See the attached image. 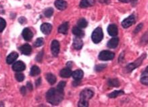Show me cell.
I'll list each match as a JSON object with an SVG mask.
<instances>
[{"label": "cell", "instance_id": "cell-1", "mask_svg": "<svg viewBox=\"0 0 148 107\" xmlns=\"http://www.w3.org/2000/svg\"><path fill=\"white\" fill-rule=\"evenodd\" d=\"M46 98L47 102L53 105H58L62 102L64 98V92L57 89L49 90L46 94Z\"/></svg>", "mask_w": 148, "mask_h": 107}, {"label": "cell", "instance_id": "cell-2", "mask_svg": "<svg viewBox=\"0 0 148 107\" xmlns=\"http://www.w3.org/2000/svg\"><path fill=\"white\" fill-rule=\"evenodd\" d=\"M145 57H146L145 54H142V55L138 59H137L134 63H131L127 65V67H126V72L130 73L131 71L134 70V69H135L136 68H137V67H139V66L141 65V63H143V60L145 59Z\"/></svg>", "mask_w": 148, "mask_h": 107}, {"label": "cell", "instance_id": "cell-3", "mask_svg": "<svg viewBox=\"0 0 148 107\" xmlns=\"http://www.w3.org/2000/svg\"><path fill=\"white\" fill-rule=\"evenodd\" d=\"M103 37V31L101 27H97L94 30V31L92 33V41H93L94 44H98L101 42Z\"/></svg>", "mask_w": 148, "mask_h": 107}, {"label": "cell", "instance_id": "cell-4", "mask_svg": "<svg viewBox=\"0 0 148 107\" xmlns=\"http://www.w3.org/2000/svg\"><path fill=\"white\" fill-rule=\"evenodd\" d=\"M114 58V53L113 52L108 51V50H104V51H101L98 56V59L100 61H111Z\"/></svg>", "mask_w": 148, "mask_h": 107}, {"label": "cell", "instance_id": "cell-5", "mask_svg": "<svg viewBox=\"0 0 148 107\" xmlns=\"http://www.w3.org/2000/svg\"><path fill=\"white\" fill-rule=\"evenodd\" d=\"M93 92L89 89H85L81 92L80 94V100L83 101H87L93 96Z\"/></svg>", "mask_w": 148, "mask_h": 107}, {"label": "cell", "instance_id": "cell-6", "mask_svg": "<svg viewBox=\"0 0 148 107\" xmlns=\"http://www.w3.org/2000/svg\"><path fill=\"white\" fill-rule=\"evenodd\" d=\"M135 22V19L134 15H131L122 22V26L125 29H127L134 24Z\"/></svg>", "mask_w": 148, "mask_h": 107}, {"label": "cell", "instance_id": "cell-7", "mask_svg": "<svg viewBox=\"0 0 148 107\" xmlns=\"http://www.w3.org/2000/svg\"><path fill=\"white\" fill-rule=\"evenodd\" d=\"M51 50L52 54L54 56H58L60 52V44L58 41L53 40L51 45Z\"/></svg>", "mask_w": 148, "mask_h": 107}, {"label": "cell", "instance_id": "cell-8", "mask_svg": "<svg viewBox=\"0 0 148 107\" xmlns=\"http://www.w3.org/2000/svg\"><path fill=\"white\" fill-rule=\"evenodd\" d=\"M25 64L22 61H18L13 65L12 69L16 72H21L25 69Z\"/></svg>", "mask_w": 148, "mask_h": 107}, {"label": "cell", "instance_id": "cell-9", "mask_svg": "<svg viewBox=\"0 0 148 107\" xmlns=\"http://www.w3.org/2000/svg\"><path fill=\"white\" fill-rule=\"evenodd\" d=\"M108 34L112 37H116L118 35V27L116 24H110L108 27Z\"/></svg>", "mask_w": 148, "mask_h": 107}, {"label": "cell", "instance_id": "cell-10", "mask_svg": "<svg viewBox=\"0 0 148 107\" xmlns=\"http://www.w3.org/2000/svg\"><path fill=\"white\" fill-rule=\"evenodd\" d=\"M52 29V26L51 24L43 23L41 26V31L45 35H49Z\"/></svg>", "mask_w": 148, "mask_h": 107}, {"label": "cell", "instance_id": "cell-11", "mask_svg": "<svg viewBox=\"0 0 148 107\" xmlns=\"http://www.w3.org/2000/svg\"><path fill=\"white\" fill-rule=\"evenodd\" d=\"M55 6L60 10H64L67 7V2L64 0H55Z\"/></svg>", "mask_w": 148, "mask_h": 107}, {"label": "cell", "instance_id": "cell-12", "mask_svg": "<svg viewBox=\"0 0 148 107\" xmlns=\"http://www.w3.org/2000/svg\"><path fill=\"white\" fill-rule=\"evenodd\" d=\"M73 47L76 50H79L83 48V42L80 37H76L73 39Z\"/></svg>", "mask_w": 148, "mask_h": 107}, {"label": "cell", "instance_id": "cell-13", "mask_svg": "<svg viewBox=\"0 0 148 107\" xmlns=\"http://www.w3.org/2000/svg\"><path fill=\"white\" fill-rule=\"evenodd\" d=\"M23 37L26 41H31L33 37V32L29 28H25L23 31Z\"/></svg>", "mask_w": 148, "mask_h": 107}, {"label": "cell", "instance_id": "cell-14", "mask_svg": "<svg viewBox=\"0 0 148 107\" xmlns=\"http://www.w3.org/2000/svg\"><path fill=\"white\" fill-rule=\"evenodd\" d=\"M20 50L21 53L25 55H29L32 52V48L29 44H24L20 48Z\"/></svg>", "mask_w": 148, "mask_h": 107}, {"label": "cell", "instance_id": "cell-15", "mask_svg": "<svg viewBox=\"0 0 148 107\" xmlns=\"http://www.w3.org/2000/svg\"><path fill=\"white\" fill-rule=\"evenodd\" d=\"M72 75H73V72H72L71 69L68 68V67L63 69L60 73V75L63 78H68L71 77Z\"/></svg>", "mask_w": 148, "mask_h": 107}, {"label": "cell", "instance_id": "cell-16", "mask_svg": "<svg viewBox=\"0 0 148 107\" xmlns=\"http://www.w3.org/2000/svg\"><path fill=\"white\" fill-rule=\"evenodd\" d=\"M18 54L17 52H12V53H10L9 55L8 56V57H7L6 59V63L9 64V65H10V64H12L14 63V61H16V59H18Z\"/></svg>", "mask_w": 148, "mask_h": 107}, {"label": "cell", "instance_id": "cell-17", "mask_svg": "<svg viewBox=\"0 0 148 107\" xmlns=\"http://www.w3.org/2000/svg\"><path fill=\"white\" fill-rule=\"evenodd\" d=\"M118 43H119V39L118 37H114V38L111 39L110 40L108 41V44H107V46L109 48H116L118 46Z\"/></svg>", "mask_w": 148, "mask_h": 107}, {"label": "cell", "instance_id": "cell-18", "mask_svg": "<svg viewBox=\"0 0 148 107\" xmlns=\"http://www.w3.org/2000/svg\"><path fill=\"white\" fill-rule=\"evenodd\" d=\"M68 27H69V24H68V22H65L64 23L61 24V25L58 28V32L60 33H62L64 35H66L68 33Z\"/></svg>", "mask_w": 148, "mask_h": 107}, {"label": "cell", "instance_id": "cell-19", "mask_svg": "<svg viewBox=\"0 0 148 107\" xmlns=\"http://www.w3.org/2000/svg\"><path fill=\"white\" fill-rule=\"evenodd\" d=\"M95 3V0H81L80 3V7L82 8L92 6Z\"/></svg>", "mask_w": 148, "mask_h": 107}, {"label": "cell", "instance_id": "cell-20", "mask_svg": "<svg viewBox=\"0 0 148 107\" xmlns=\"http://www.w3.org/2000/svg\"><path fill=\"white\" fill-rule=\"evenodd\" d=\"M73 33L75 35L76 37H80V38H82V37H84L85 33L84 32L81 28L79 27H75L73 29Z\"/></svg>", "mask_w": 148, "mask_h": 107}, {"label": "cell", "instance_id": "cell-21", "mask_svg": "<svg viewBox=\"0 0 148 107\" xmlns=\"http://www.w3.org/2000/svg\"><path fill=\"white\" fill-rule=\"evenodd\" d=\"M73 77L74 78L75 80H78L80 81L81 79L83 77V72L80 69L79 70H76L73 73V75H72Z\"/></svg>", "mask_w": 148, "mask_h": 107}, {"label": "cell", "instance_id": "cell-22", "mask_svg": "<svg viewBox=\"0 0 148 107\" xmlns=\"http://www.w3.org/2000/svg\"><path fill=\"white\" fill-rule=\"evenodd\" d=\"M46 79H47L49 83L51 84V85H53L56 82V77L51 73H47L46 75Z\"/></svg>", "mask_w": 148, "mask_h": 107}, {"label": "cell", "instance_id": "cell-23", "mask_svg": "<svg viewBox=\"0 0 148 107\" xmlns=\"http://www.w3.org/2000/svg\"><path fill=\"white\" fill-rule=\"evenodd\" d=\"M40 73H41V70L37 66H33L31 69L30 75L31 76H37L38 75H39Z\"/></svg>", "mask_w": 148, "mask_h": 107}, {"label": "cell", "instance_id": "cell-24", "mask_svg": "<svg viewBox=\"0 0 148 107\" xmlns=\"http://www.w3.org/2000/svg\"><path fill=\"white\" fill-rule=\"evenodd\" d=\"M77 25H78V27L79 28H81V29H84V28L87 27L88 23L87 21L85 18H81V19H79L78 20V22H77Z\"/></svg>", "mask_w": 148, "mask_h": 107}, {"label": "cell", "instance_id": "cell-25", "mask_svg": "<svg viewBox=\"0 0 148 107\" xmlns=\"http://www.w3.org/2000/svg\"><path fill=\"white\" fill-rule=\"evenodd\" d=\"M108 85L112 87H118L120 85V82L117 79H112L108 80Z\"/></svg>", "mask_w": 148, "mask_h": 107}, {"label": "cell", "instance_id": "cell-26", "mask_svg": "<svg viewBox=\"0 0 148 107\" xmlns=\"http://www.w3.org/2000/svg\"><path fill=\"white\" fill-rule=\"evenodd\" d=\"M123 94H124L123 91H122V90H116V91H114L113 92L110 93V94L108 95V96L110 98H114L119 96Z\"/></svg>", "mask_w": 148, "mask_h": 107}, {"label": "cell", "instance_id": "cell-27", "mask_svg": "<svg viewBox=\"0 0 148 107\" xmlns=\"http://www.w3.org/2000/svg\"><path fill=\"white\" fill-rule=\"evenodd\" d=\"M53 13V10L51 7H49V8L45 9V11H44V15L46 16V17L49 18L52 16Z\"/></svg>", "mask_w": 148, "mask_h": 107}, {"label": "cell", "instance_id": "cell-28", "mask_svg": "<svg viewBox=\"0 0 148 107\" xmlns=\"http://www.w3.org/2000/svg\"><path fill=\"white\" fill-rule=\"evenodd\" d=\"M6 27V22L2 18H0V33H1Z\"/></svg>", "mask_w": 148, "mask_h": 107}, {"label": "cell", "instance_id": "cell-29", "mask_svg": "<svg viewBox=\"0 0 148 107\" xmlns=\"http://www.w3.org/2000/svg\"><path fill=\"white\" fill-rule=\"evenodd\" d=\"M15 77L16 79V80L19 82L23 81L25 79V75H24V74L19 72H17V73L15 75Z\"/></svg>", "mask_w": 148, "mask_h": 107}, {"label": "cell", "instance_id": "cell-30", "mask_svg": "<svg viewBox=\"0 0 148 107\" xmlns=\"http://www.w3.org/2000/svg\"><path fill=\"white\" fill-rule=\"evenodd\" d=\"M66 86V82L65 81H60L58 83V86H57V90L60 92H64V89Z\"/></svg>", "mask_w": 148, "mask_h": 107}, {"label": "cell", "instance_id": "cell-31", "mask_svg": "<svg viewBox=\"0 0 148 107\" xmlns=\"http://www.w3.org/2000/svg\"><path fill=\"white\" fill-rule=\"evenodd\" d=\"M43 38H38L37 39V40L35 41L34 46L36 47V48H38V47L41 46L43 44Z\"/></svg>", "mask_w": 148, "mask_h": 107}, {"label": "cell", "instance_id": "cell-32", "mask_svg": "<svg viewBox=\"0 0 148 107\" xmlns=\"http://www.w3.org/2000/svg\"><path fill=\"white\" fill-rule=\"evenodd\" d=\"M141 82L143 85L148 86V76H143L141 78Z\"/></svg>", "mask_w": 148, "mask_h": 107}, {"label": "cell", "instance_id": "cell-33", "mask_svg": "<svg viewBox=\"0 0 148 107\" xmlns=\"http://www.w3.org/2000/svg\"><path fill=\"white\" fill-rule=\"evenodd\" d=\"M105 67H106V65H97L95 67V71H97V72H99V71H101L102 70H103Z\"/></svg>", "mask_w": 148, "mask_h": 107}, {"label": "cell", "instance_id": "cell-34", "mask_svg": "<svg viewBox=\"0 0 148 107\" xmlns=\"http://www.w3.org/2000/svg\"><path fill=\"white\" fill-rule=\"evenodd\" d=\"M43 52L41 51L37 54V57H36L37 61L39 62V63L40 62H41L42 59H43Z\"/></svg>", "mask_w": 148, "mask_h": 107}, {"label": "cell", "instance_id": "cell-35", "mask_svg": "<svg viewBox=\"0 0 148 107\" xmlns=\"http://www.w3.org/2000/svg\"><path fill=\"white\" fill-rule=\"evenodd\" d=\"M88 102L87 101H83V100H81L79 101V102L78 103V106H81V107H85V106H88Z\"/></svg>", "mask_w": 148, "mask_h": 107}, {"label": "cell", "instance_id": "cell-36", "mask_svg": "<svg viewBox=\"0 0 148 107\" xmlns=\"http://www.w3.org/2000/svg\"><path fill=\"white\" fill-rule=\"evenodd\" d=\"M142 28H143V24L141 23V24H139V25H137V27H136L135 30L134 31V33H138V32H139L141 30Z\"/></svg>", "mask_w": 148, "mask_h": 107}, {"label": "cell", "instance_id": "cell-37", "mask_svg": "<svg viewBox=\"0 0 148 107\" xmlns=\"http://www.w3.org/2000/svg\"><path fill=\"white\" fill-rule=\"evenodd\" d=\"M18 20H19L20 24H25L27 22V19L25 17H20Z\"/></svg>", "mask_w": 148, "mask_h": 107}, {"label": "cell", "instance_id": "cell-38", "mask_svg": "<svg viewBox=\"0 0 148 107\" xmlns=\"http://www.w3.org/2000/svg\"><path fill=\"white\" fill-rule=\"evenodd\" d=\"M130 1L131 3V5H132L133 7L135 6L137 3V0H130Z\"/></svg>", "mask_w": 148, "mask_h": 107}, {"label": "cell", "instance_id": "cell-39", "mask_svg": "<svg viewBox=\"0 0 148 107\" xmlns=\"http://www.w3.org/2000/svg\"><path fill=\"white\" fill-rule=\"evenodd\" d=\"M20 92H21V93L23 94V95H25V94H26V87H21V90H20Z\"/></svg>", "mask_w": 148, "mask_h": 107}, {"label": "cell", "instance_id": "cell-40", "mask_svg": "<svg viewBox=\"0 0 148 107\" xmlns=\"http://www.w3.org/2000/svg\"><path fill=\"white\" fill-rule=\"evenodd\" d=\"M27 87L30 90H33V85H32V84H31V83H30V82H29V83H27Z\"/></svg>", "mask_w": 148, "mask_h": 107}, {"label": "cell", "instance_id": "cell-41", "mask_svg": "<svg viewBox=\"0 0 148 107\" xmlns=\"http://www.w3.org/2000/svg\"><path fill=\"white\" fill-rule=\"evenodd\" d=\"M41 83V79H39L37 81V83H36V85L37 86H38L39 84Z\"/></svg>", "mask_w": 148, "mask_h": 107}, {"label": "cell", "instance_id": "cell-42", "mask_svg": "<svg viewBox=\"0 0 148 107\" xmlns=\"http://www.w3.org/2000/svg\"><path fill=\"white\" fill-rule=\"evenodd\" d=\"M120 1H121V2H123V3H128L130 0H119Z\"/></svg>", "mask_w": 148, "mask_h": 107}, {"label": "cell", "instance_id": "cell-43", "mask_svg": "<svg viewBox=\"0 0 148 107\" xmlns=\"http://www.w3.org/2000/svg\"><path fill=\"white\" fill-rule=\"evenodd\" d=\"M145 72H146V73H148V67H147V68H146V69H145Z\"/></svg>", "mask_w": 148, "mask_h": 107}, {"label": "cell", "instance_id": "cell-44", "mask_svg": "<svg viewBox=\"0 0 148 107\" xmlns=\"http://www.w3.org/2000/svg\"><path fill=\"white\" fill-rule=\"evenodd\" d=\"M105 1H109V0H105Z\"/></svg>", "mask_w": 148, "mask_h": 107}]
</instances>
